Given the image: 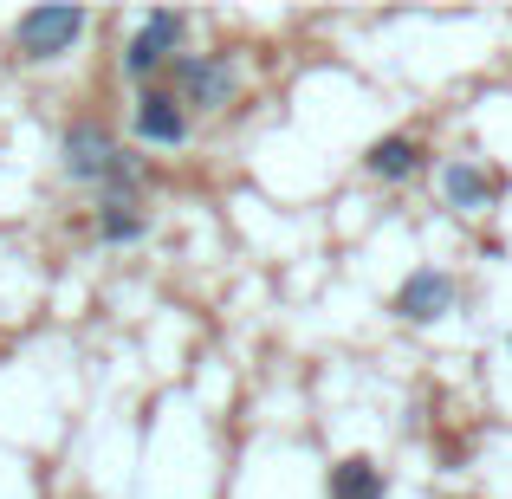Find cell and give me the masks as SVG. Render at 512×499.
<instances>
[{
  "instance_id": "obj_1",
  "label": "cell",
  "mask_w": 512,
  "mask_h": 499,
  "mask_svg": "<svg viewBox=\"0 0 512 499\" xmlns=\"http://www.w3.org/2000/svg\"><path fill=\"white\" fill-rule=\"evenodd\" d=\"M240 91V59L234 52H175L169 59V98L182 111H221Z\"/></svg>"
},
{
  "instance_id": "obj_2",
  "label": "cell",
  "mask_w": 512,
  "mask_h": 499,
  "mask_svg": "<svg viewBox=\"0 0 512 499\" xmlns=\"http://www.w3.org/2000/svg\"><path fill=\"white\" fill-rule=\"evenodd\" d=\"M188 39V13H175V7H156L150 20L137 26V33H130V46H124V78L130 85H156V72H163V65L175 59V46H182Z\"/></svg>"
},
{
  "instance_id": "obj_3",
  "label": "cell",
  "mask_w": 512,
  "mask_h": 499,
  "mask_svg": "<svg viewBox=\"0 0 512 499\" xmlns=\"http://www.w3.org/2000/svg\"><path fill=\"white\" fill-rule=\"evenodd\" d=\"M117 156H124V143H117L111 124H98V117H78V124L59 137V169L72 175V182H85V188H104V175L117 169Z\"/></svg>"
},
{
  "instance_id": "obj_4",
  "label": "cell",
  "mask_w": 512,
  "mask_h": 499,
  "mask_svg": "<svg viewBox=\"0 0 512 499\" xmlns=\"http://www.w3.org/2000/svg\"><path fill=\"white\" fill-rule=\"evenodd\" d=\"M454 305H461V286H454V273H441V266H415V273L396 286L389 312H396L402 325H441Z\"/></svg>"
},
{
  "instance_id": "obj_5",
  "label": "cell",
  "mask_w": 512,
  "mask_h": 499,
  "mask_svg": "<svg viewBox=\"0 0 512 499\" xmlns=\"http://www.w3.org/2000/svg\"><path fill=\"white\" fill-rule=\"evenodd\" d=\"M85 33V7H33L20 13L13 39H20V59H65Z\"/></svg>"
},
{
  "instance_id": "obj_6",
  "label": "cell",
  "mask_w": 512,
  "mask_h": 499,
  "mask_svg": "<svg viewBox=\"0 0 512 499\" xmlns=\"http://www.w3.org/2000/svg\"><path fill=\"white\" fill-rule=\"evenodd\" d=\"M130 130L156 150H175V143H188V111L169 98V85H143L137 104H130Z\"/></svg>"
},
{
  "instance_id": "obj_7",
  "label": "cell",
  "mask_w": 512,
  "mask_h": 499,
  "mask_svg": "<svg viewBox=\"0 0 512 499\" xmlns=\"http://www.w3.org/2000/svg\"><path fill=\"white\" fill-rule=\"evenodd\" d=\"M441 195H448V208H461V214L493 208V201H500V175L480 169L474 156H454V163L441 169Z\"/></svg>"
},
{
  "instance_id": "obj_8",
  "label": "cell",
  "mask_w": 512,
  "mask_h": 499,
  "mask_svg": "<svg viewBox=\"0 0 512 499\" xmlns=\"http://www.w3.org/2000/svg\"><path fill=\"white\" fill-rule=\"evenodd\" d=\"M422 163H428V150L415 137H376L370 150H363V169H370L376 182H409Z\"/></svg>"
},
{
  "instance_id": "obj_9",
  "label": "cell",
  "mask_w": 512,
  "mask_h": 499,
  "mask_svg": "<svg viewBox=\"0 0 512 499\" xmlns=\"http://www.w3.org/2000/svg\"><path fill=\"white\" fill-rule=\"evenodd\" d=\"M325 493H331V499H383L389 480H383V467H376L370 454H344V461L331 467Z\"/></svg>"
},
{
  "instance_id": "obj_10",
  "label": "cell",
  "mask_w": 512,
  "mask_h": 499,
  "mask_svg": "<svg viewBox=\"0 0 512 499\" xmlns=\"http://www.w3.org/2000/svg\"><path fill=\"white\" fill-rule=\"evenodd\" d=\"M143 234H150V208H137V201H104L98 208V240L104 247H137Z\"/></svg>"
}]
</instances>
